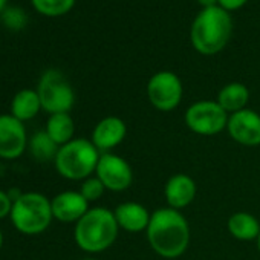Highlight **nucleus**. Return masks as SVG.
I'll return each mask as SVG.
<instances>
[{
  "label": "nucleus",
  "mask_w": 260,
  "mask_h": 260,
  "mask_svg": "<svg viewBox=\"0 0 260 260\" xmlns=\"http://www.w3.org/2000/svg\"><path fill=\"white\" fill-rule=\"evenodd\" d=\"M54 219L61 223H77L87 211L89 202L83 198L80 191L68 190L61 191L51 201Z\"/></svg>",
  "instance_id": "obj_13"
},
{
  "label": "nucleus",
  "mask_w": 260,
  "mask_h": 260,
  "mask_svg": "<svg viewBox=\"0 0 260 260\" xmlns=\"http://www.w3.org/2000/svg\"><path fill=\"white\" fill-rule=\"evenodd\" d=\"M104 191H106V187L96 176H90V178L84 179L80 187V193L89 204L98 201L104 194Z\"/></svg>",
  "instance_id": "obj_22"
},
{
  "label": "nucleus",
  "mask_w": 260,
  "mask_h": 260,
  "mask_svg": "<svg viewBox=\"0 0 260 260\" xmlns=\"http://www.w3.org/2000/svg\"><path fill=\"white\" fill-rule=\"evenodd\" d=\"M198 194V185L190 175L176 173L169 178L164 187V196L170 208L182 210L188 207Z\"/></svg>",
  "instance_id": "obj_14"
},
{
  "label": "nucleus",
  "mask_w": 260,
  "mask_h": 260,
  "mask_svg": "<svg viewBox=\"0 0 260 260\" xmlns=\"http://www.w3.org/2000/svg\"><path fill=\"white\" fill-rule=\"evenodd\" d=\"M127 135V125L119 116H106L100 119L93 130L90 141L100 153H110L112 149L118 147Z\"/></svg>",
  "instance_id": "obj_12"
},
{
  "label": "nucleus",
  "mask_w": 260,
  "mask_h": 260,
  "mask_svg": "<svg viewBox=\"0 0 260 260\" xmlns=\"http://www.w3.org/2000/svg\"><path fill=\"white\" fill-rule=\"evenodd\" d=\"M257 249H258V252H260V234H258V237H257Z\"/></svg>",
  "instance_id": "obj_29"
},
{
  "label": "nucleus",
  "mask_w": 260,
  "mask_h": 260,
  "mask_svg": "<svg viewBox=\"0 0 260 260\" xmlns=\"http://www.w3.org/2000/svg\"><path fill=\"white\" fill-rule=\"evenodd\" d=\"M80 260H98V258H80Z\"/></svg>",
  "instance_id": "obj_30"
},
{
  "label": "nucleus",
  "mask_w": 260,
  "mask_h": 260,
  "mask_svg": "<svg viewBox=\"0 0 260 260\" xmlns=\"http://www.w3.org/2000/svg\"><path fill=\"white\" fill-rule=\"evenodd\" d=\"M115 219L119 230L127 233H141L146 231L152 217V213L140 202H122L113 210Z\"/></svg>",
  "instance_id": "obj_15"
},
{
  "label": "nucleus",
  "mask_w": 260,
  "mask_h": 260,
  "mask_svg": "<svg viewBox=\"0 0 260 260\" xmlns=\"http://www.w3.org/2000/svg\"><path fill=\"white\" fill-rule=\"evenodd\" d=\"M45 132L52 138L60 147L74 140L75 135V122L69 113H54L49 115Z\"/></svg>",
  "instance_id": "obj_19"
},
{
  "label": "nucleus",
  "mask_w": 260,
  "mask_h": 260,
  "mask_svg": "<svg viewBox=\"0 0 260 260\" xmlns=\"http://www.w3.org/2000/svg\"><path fill=\"white\" fill-rule=\"evenodd\" d=\"M118 231L119 226L113 211L106 207H93L75 223L74 239L81 251L98 254L115 243Z\"/></svg>",
  "instance_id": "obj_2"
},
{
  "label": "nucleus",
  "mask_w": 260,
  "mask_h": 260,
  "mask_svg": "<svg viewBox=\"0 0 260 260\" xmlns=\"http://www.w3.org/2000/svg\"><path fill=\"white\" fill-rule=\"evenodd\" d=\"M28 149H29L31 155L39 162H48V161L55 159L60 146L52 141V138L45 132V130H40V132L34 134V137L29 140Z\"/></svg>",
  "instance_id": "obj_20"
},
{
  "label": "nucleus",
  "mask_w": 260,
  "mask_h": 260,
  "mask_svg": "<svg viewBox=\"0 0 260 260\" xmlns=\"http://www.w3.org/2000/svg\"><path fill=\"white\" fill-rule=\"evenodd\" d=\"M216 101L228 115H231L246 109L249 101V90L243 83H230L219 90Z\"/></svg>",
  "instance_id": "obj_17"
},
{
  "label": "nucleus",
  "mask_w": 260,
  "mask_h": 260,
  "mask_svg": "<svg viewBox=\"0 0 260 260\" xmlns=\"http://www.w3.org/2000/svg\"><path fill=\"white\" fill-rule=\"evenodd\" d=\"M37 93L40 96L42 109L49 115L54 113H69L75 103V93L64 77L58 69H48L40 77Z\"/></svg>",
  "instance_id": "obj_6"
},
{
  "label": "nucleus",
  "mask_w": 260,
  "mask_h": 260,
  "mask_svg": "<svg viewBox=\"0 0 260 260\" xmlns=\"http://www.w3.org/2000/svg\"><path fill=\"white\" fill-rule=\"evenodd\" d=\"M2 246H4V233L0 230V249H2Z\"/></svg>",
  "instance_id": "obj_28"
},
{
  "label": "nucleus",
  "mask_w": 260,
  "mask_h": 260,
  "mask_svg": "<svg viewBox=\"0 0 260 260\" xmlns=\"http://www.w3.org/2000/svg\"><path fill=\"white\" fill-rule=\"evenodd\" d=\"M198 2H199L204 8H210V7H217L219 0H198Z\"/></svg>",
  "instance_id": "obj_26"
},
{
  "label": "nucleus",
  "mask_w": 260,
  "mask_h": 260,
  "mask_svg": "<svg viewBox=\"0 0 260 260\" xmlns=\"http://www.w3.org/2000/svg\"><path fill=\"white\" fill-rule=\"evenodd\" d=\"M146 236L158 255L178 258L190 245V225L179 210L164 207L152 213Z\"/></svg>",
  "instance_id": "obj_1"
},
{
  "label": "nucleus",
  "mask_w": 260,
  "mask_h": 260,
  "mask_svg": "<svg viewBox=\"0 0 260 260\" xmlns=\"http://www.w3.org/2000/svg\"><path fill=\"white\" fill-rule=\"evenodd\" d=\"M182 95V81L176 74L170 71L156 72L147 83L149 101L159 112L175 110L181 104Z\"/></svg>",
  "instance_id": "obj_8"
},
{
  "label": "nucleus",
  "mask_w": 260,
  "mask_h": 260,
  "mask_svg": "<svg viewBox=\"0 0 260 260\" xmlns=\"http://www.w3.org/2000/svg\"><path fill=\"white\" fill-rule=\"evenodd\" d=\"M40 110H42V103L37 90L23 89L14 95L11 103V115L19 121L22 122L29 121L36 118Z\"/></svg>",
  "instance_id": "obj_18"
},
{
  "label": "nucleus",
  "mask_w": 260,
  "mask_h": 260,
  "mask_svg": "<svg viewBox=\"0 0 260 260\" xmlns=\"http://www.w3.org/2000/svg\"><path fill=\"white\" fill-rule=\"evenodd\" d=\"M233 22L223 8H204L191 25V45L202 55H214L220 52L230 42Z\"/></svg>",
  "instance_id": "obj_3"
},
{
  "label": "nucleus",
  "mask_w": 260,
  "mask_h": 260,
  "mask_svg": "<svg viewBox=\"0 0 260 260\" xmlns=\"http://www.w3.org/2000/svg\"><path fill=\"white\" fill-rule=\"evenodd\" d=\"M228 113L217 101L201 100L193 103L184 115L187 127L196 135L214 137L226 128Z\"/></svg>",
  "instance_id": "obj_7"
},
{
  "label": "nucleus",
  "mask_w": 260,
  "mask_h": 260,
  "mask_svg": "<svg viewBox=\"0 0 260 260\" xmlns=\"http://www.w3.org/2000/svg\"><path fill=\"white\" fill-rule=\"evenodd\" d=\"M26 22V16L19 8H10L4 11V23L11 29H20L23 28Z\"/></svg>",
  "instance_id": "obj_23"
},
{
  "label": "nucleus",
  "mask_w": 260,
  "mask_h": 260,
  "mask_svg": "<svg viewBox=\"0 0 260 260\" xmlns=\"http://www.w3.org/2000/svg\"><path fill=\"white\" fill-rule=\"evenodd\" d=\"M101 153L90 140L74 138L58 149L54 159L60 176L69 181H84L95 173Z\"/></svg>",
  "instance_id": "obj_4"
},
{
  "label": "nucleus",
  "mask_w": 260,
  "mask_h": 260,
  "mask_svg": "<svg viewBox=\"0 0 260 260\" xmlns=\"http://www.w3.org/2000/svg\"><path fill=\"white\" fill-rule=\"evenodd\" d=\"M11 222L17 231L26 236H37L46 231L54 219L51 201L37 191L22 193L11 210Z\"/></svg>",
  "instance_id": "obj_5"
},
{
  "label": "nucleus",
  "mask_w": 260,
  "mask_h": 260,
  "mask_svg": "<svg viewBox=\"0 0 260 260\" xmlns=\"http://www.w3.org/2000/svg\"><path fill=\"white\" fill-rule=\"evenodd\" d=\"M228 233L242 242H249V240H257L260 234V222L255 216L246 211H237L230 216L226 222Z\"/></svg>",
  "instance_id": "obj_16"
},
{
  "label": "nucleus",
  "mask_w": 260,
  "mask_h": 260,
  "mask_svg": "<svg viewBox=\"0 0 260 260\" xmlns=\"http://www.w3.org/2000/svg\"><path fill=\"white\" fill-rule=\"evenodd\" d=\"M26 128L13 115H0V158L17 159L28 147Z\"/></svg>",
  "instance_id": "obj_10"
},
{
  "label": "nucleus",
  "mask_w": 260,
  "mask_h": 260,
  "mask_svg": "<svg viewBox=\"0 0 260 260\" xmlns=\"http://www.w3.org/2000/svg\"><path fill=\"white\" fill-rule=\"evenodd\" d=\"M7 10V0H0V13H4Z\"/></svg>",
  "instance_id": "obj_27"
},
{
  "label": "nucleus",
  "mask_w": 260,
  "mask_h": 260,
  "mask_svg": "<svg viewBox=\"0 0 260 260\" xmlns=\"http://www.w3.org/2000/svg\"><path fill=\"white\" fill-rule=\"evenodd\" d=\"M31 4L40 14L57 17L69 13L75 5V0H31Z\"/></svg>",
  "instance_id": "obj_21"
},
{
  "label": "nucleus",
  "mask_w": 260,
  "mask_h": 260,
  "mask_svg": "<svg viewBox=\"0 0 260 260\" xmlns=\"http://www.w3.org/2000/svg\"><path fill=\"white\" fill-rule=\"evenodd\" d=\"M248 0H219V7L223 8L225 11H236L239 8H242Z\"/></svg>",
  "instance_id": "obj_25"
},
{
  "label": "nucleus",
  "mask_w": 260,
  "mask_h": 260,
  "mask_svg": "<svg viewBox=\"0 0 260 260\" xmlns=\"http://www.w3.org/2000/svg\"><path fill=\"white\" fill-rule=\"evenodd\" d=\"M11 210H13V199L11 196L0 190V219H5L7 216L11 214Z\"/></svg>",
  "instance_id": "obj_24"
},
{
  "label": "nucleus",
  "mask_w": 260,
  "mask_h": 260,
  "mask_svg": "<svg viewBox=\"0 0 260 260\" xmlns=\"http://www.w3.org/2000/svg\"><path fill=\"white\" fill-rule=\"evenodd\" d=\"M226 132L237 144L246 147L260 146V115L252 109H243L228 116Z\"/></svg>",
  "instance_id": "obj_11"
},
{
  "label": "nucleus",
  "mask_w": 260,
  "mask_h": 260,
  "mask_svg": "<svg viewBox=\"0 0 260 260\" xmlns=\"http://www.w3.org/2000/svg\"><path fill=\"white\" fill-rule=\"evenodd\" d=\"M95 176L109 191H124L134 182V170L130 164L115 153H101Z\"/></svg>",
  "instance_id": "obj_9"
}]
</instances>
